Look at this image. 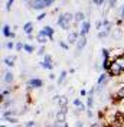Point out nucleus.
<instances>
[{
    "instance_id": "1",
    "label": "nucleus",
    "mask_w": 124,
    "mask_h": 127,
    "mask_svg": "<svg viewBox=\"0 0 124 127\" xmlns=\"http://www.w3.org/2000/svg\"><path fill=\"white\" fill-rule=\"evenodd\" d=\"M54 1L55 0H29L28 6L31 9H35V10H45L54 4Z\"/></svg>"
},
{
    "instance_id": "2",
    "label": "nucleus",
    "mask_w": 124,
    "mask_h": 127,
    "mask_svg": "<svg viewBox=\"0 0 124 127\" xmlns=\"http://www.w3.org/2000/svg\"><path fill=\"white\" fill-rule=\"evenodd\" d=\"M123 100H124V82H121V84L117 85L116 93L111 94V101L116 104V103H121Z\"/></svg>"
},
{
    "instance_id": "3",
    "label": "nucleus",
    "mask_w": 124,
    "mask_h": 127,
    "mask_svg": "<svg viewBox=\"0 0 124 127\" xmlns=\"http://www.w3.org/2000/svg\"><path fill=\"white\" fill-rule=\"evenodd\" d=\"M107 74H108L110 77L117 78V77H120V75L123 74V71H121V68H120L116 62H111V66H110V69L107 71Z\"/></svg>"
},
{
    "instance_id": "4",
    "label": "nucleus",
    "mask_w": 124,
    "mask_h": 127,
    "mask_svg": "<svg viewBox=\"0 0 124 127\" xmlns=\"http://www.w3.org/2000/svg\"><path fill=\"white\" fill-rule=\"evenodd\" d=\"M124 56V49L123 48H114V49H111L110 51V59L114 62L117 58H121Z\"/></svg>"
},
{
    "instance_id": "5",
    "label": "nucleus",
    "mask_w": 124,
    "mask_h": 127,
    "mask_svg": "<svg viewBox=\"0 0 124 127\" xmlns=\"http://www.w3.org/2000/svg\"><path fill=\"white\" fill-rule=\"evenodd\" d=\"M87 46V36H81L79 40L77 42V45H75V49H77V52H75V56H78L81 52H82V49Z\"/></svg>"
},
{
    "instance_id": "6",
    "label": "nucleus",
    "mask_w": 124,
    "mask_h": 127,
    "mask_svg": "<svg viewBox=\"0 0 124 127\" xmlns=\"http://www.w3.org/2000/svg\"><path fill=\"white\" fill-rule=\"evenodd\" d=\"M43 87V81L40 78H29L28 81V88L32 90V88H40Z\"/></svg>"
},
{
    "instance_id": "7",
    "label": "nucleus",
    "mask_w": 124,
    "mask_h": 127,
    "mask_svg": "<svg viewBox=\"0 0 124 127\" xmlns=\"http://www.w3.org/2000/svg\"><path fill=\"white\" fill-rule=\"evenodd\" d=\"M79 38H81L79 32H69V35H68V38H66V42H68L69 45H77V42L79 40Z\"/></svg>"
},
{
    "instance_id": "8",
    "label": "nucleus",
    "mask_w": 124,
    "mask_h": 127,
    "mask_svg": "<svg viewBox=\"0 0 124 127\" xmlns=\"http://www.w3.org/2000/svg\"><path fill=\"white\" fill-rule=\"evenodd\" d=\"M40 33L42 35H45L49 38V40H54V33H55V29L52 26H43L42 29H40Z\"/></svg>"
},
{
    "instance_id": "9",
    "label": "nucleus",
    "mask_w": 124,
    "mask_h": 127,
    "mask_svg": "<svg viewBox=\"0 0 124 127\" xmlns=\"http://www.w3.org/2000/svg\"><path fill=\"white\" fill-rule=\"evenodd\" d=\"M90 29H91V22H90V20L82 22V23H81V29H79V35H81V36H87L88 32H90Z\"/></svg>"
},
{
    "instance_id": "10",
    "label": "nucleus",
    "mask_w": 124,
    "mask_h": 127,
    "mask_svg": "<svg viewBox=\"0 0 124 127\" xmlns=\"http://www.w3.org/2000/svg\"><path fill=\"white\" fill-rule=\"evenodd\" d=\"M56 23L61 26L62 31H66V29H69L71 25H72V23H69V22H66V20H65V16H63V13H62V15H59V17H58V22H56Z\"/></svg>"
},
{
    "instance_id": "11",
    "label": "nucleus",
    "mask_w": 124,
    "mask_h": 127,
    "mask_svg": "<svg viewBox=\"0 0 124 127\" xmlns=\"http://www.w3.org/2000/svg\"><path fill=\"white\" fill-rule=\"evenodd\" d=\"M82 22H85V13L84 12H75L74 13V25L77 23H82Z\"/></svg>"
},
{
    "instance_id": "12",
    "label": "nucleus",
    "mask_w": 124,
    "mask_h": 127,
    "mask_svg": "<svg viewBox=\"0 0 124 127\" xmlns=\"http://www.w3.org/2000/svg\"><path fill=\"white\" fill-rule=\"evenodd\" d=\"M3 81H4L6 84H13V81H15V75H13L10 71H4L3 72Z\"/></svg>"
},
{
    "instance_id": "13",
    "label": "nucleus",
    "mask_w": 124,
    "mask_h": 127,
    "mask_svg": "<svg viewBox=\"0 0 124 127\" xmlns=\"http://www.w3.org/2000/svg\"><path fill=\"white\" fill-rule=\"evenodd\" d=\"M23 32L26 35H32L33 33V23L32 22H26L23 26Z\"/></svg>"
},
{
    "instance_id": "14",
    "label": "nucleus",
    "mask_w": 124,
    "mask_h": 127,
    "mask_svg": "<svg viewBox=\"0 0 124 127\" xmlns=\"http://www.w3.org/2000/svg\"><path fill=\"white\" fill-rule=\"evenodd\" d=\"M3 62L6 64L7 66H13L15 65V62H16V56L15 55H10V56H6L4 59H3Z\"/></svg>"
},
{
    "instance_id": "15",
    "label": "nucleus",
    "mask_w": 124,
    "mask_h": 127,
    "mask_svg": "<svg viewBox=\"0 0 124 127\" xmlns=\"http://www.w3.org/2000/svg\"><path fill=\"white\" fill-rule=\"evenodd\" d=\"M68 74H69L68 71H62L61 74H59V78H58V81H56V84H58L59 87H61L62 84H63V81L66 79V77H68Z\"/></svg>"
},
{
    "instance_id": "16",
    "label": "nucleus",
    "mask_w": 124,
    "mask_h": 127,
    "mask_svg": "<svg viewBox=\"0 0 124 127\" xmlns=\"http://www.w3.org/2000/svg\"><path fill=\"white\" fill-rule=\"evenodd\" d=\"M48 40H49V38H48V36H45V35H42V33L39 32L38 36H36V42H38V43H40V45H45Z\"/></svg>"
},
{
    "instance_id": "17",
    "label": "nucleus",
    "mask_w": 124,
    "mask_h": 127,
    "mask_svg": "<svg viewBox=\"0 0 124 127\" xmlns=\"http://www.w3.org/2000/svg\"><path fill=\"white\" fill-rule=\"evenodd\" d=\"M12 28L9 26V25H4L3 26V31H1V33H3V36H6V38H12V35H13V32L10 31Z\"/></svg>"
},
{
    "instance_id": "18",
    "label": "nucleus",
    "mask_w": 124,
    "mask_h": 127,
    "mask_svg": "<svg viewBox=\"0 0 124 127\" xmlns=\"http://www.w3.org/2000/svg\"><path fill=\"white\" fill-rule=\"evenodd\" d=\"M74 107H75V108H81L82 111H87V105H84L79 98H75V100H74Z\"/></svg>"
},
{
    "instance_id": "19",
    "label": "nucleus",
    "mask_w": 124,
    "mask_h": 127,
    "mask_svg": "<svg viewBox=\"0 0 124 127\" xmlns=\"http://www.w3.org/2000/svg\"><path fill=\"white\" fill-rule=\"evenodd\" d=\"M55 119H56V121H66V114L63 111L58 110V113L55 114Z\"/></svg>"
},
{
    "instance_id": "20",
    "label": "nucleus",
    "mask_w": 124,
    "mask_h": 127,
    "mask_svg": "<svg viewBox=\"0 0 124 127\" xmlns=\"http://www.w3.org/2000/svg\"><path fill=\"white\" fill-rule=\"evenodd\" d=\"M111 62H113V61H111L110 58H105V59H102V64H101V65H102V69H104V71H108L110 66H111Z\"/></svg>"
},
{
    "instance_id": "21",
    "label": "nucleus",
    "mask_w": 124,
    "mask_h": 127,
    "mask_svg": "<svg viewBox=\"0 0 124 127\" xmlns=\"http://www.w3.org/2000/svg\"><path fill=\"white\" fill-rule=\"evenodd\" d=\"M93 107H94V95H88L87 97V108L93 110Z\"/></svg>"
},
{
    "instance_id": "22",
    "label": "nucleus",
    "mask_w": 124,
    "mask_h": 127,
    "mask_svg": "<svg viewBox=\"0 0 124 127\" xmlns=\"http://www.w3.org/2000/svg\"><path fill=\"white\" fill-rule=\"evenodd\" d=\"M108 36H110V33L105 32L104 29L100 31V32H97V38H98V39H105V38H108Z\"/></svg>"
},
{
    "instance_id": "23",
    "label": "nucleus",
    "mask_w": 124,
    "mask_h": 127,
    "mask_svg": "<svg viewBox=\"0 0 124 127\" xmlns=\"http://www.w3.org/2000/svg\"><path fill=\"white\" fill-rule=\"evenodd\" d=\"M58 104H59V107H66V105H68V98H66L65 95H61V98H59Z\"/></svg>"
},
{
    "instance_id": "24",
    "label": "nucleus",
    "mask_w": 124,
    "mask_h": 127,
    "mask_svg": "<svg viewBox=\"0 0 124 127\" xmlns=\"http://www.w3.org/2000/svg\"><path fill=\"white\" fill-rule=\"evenodd\" d=\"M114 62H116L117 65H118V66L121 68V71L124 72V56H121V58H117V59L114 61Z\"/></svg>"
},
{
    "instance_id": "25",
    "label": "nucleus",
    "mask_w": 124,
    "mask_h": 127,
    "mask_svg": "<svg viewBox=\"0 0 124 127\" xmlns=\"http://www.w3.org/2000/svg\"><path fill=\"white\" fill-rule=\"evenodd\" d=\"M23 49H25V43H23V42H20V40H17V42H16L15 51H16V52H20V51H23Z\"/></svg>"
},
{
    "instance_id": "26",
    "label": "nucleus",
    "mask_w": 124,
    "mask_h": 127,
    "mask_svg": "<svg viewBox=\"0 0 124 127\" xmlns=\"http://www.w3.org/2000/svg\"><path fill=\"white\" fill-rule=\"evenodd\" d=\"M26 54H32L35 51V46L33 45H29V43H25V49H23Z\"/></svg>"
},
{
    "instance_id": "27",
    "label": "nucleus",
    "mask_w": 124,
    "mask_h": 127,
    "mask_svg": "<svg viewBox=\"0 0 124 127\" xmlns=\"http://www.w3.org/2000/svg\"><path fill=\"white\" fill-rule=\"evenodd\" d=\"M43 61H45L48 65L54 66V61H52V56H51V55H45V56H43Z\"/></svg>"
},
{
    "instance_id": "28",
    "label": "nucleus",
    "mask_w": 124,
    "mask_h": 127,
    "mask_svg": "<svg viewBox=\"0 0 124 127\" xmlns=\"http://www.w3.org/2000/svg\"><path fill=\"white\" fill-rule=\"evenodd\" d=\"M54 127H69L66 121H55L54 123Z\"/></svg>"
},
{
    "instance_id": "29",
    "label": "nucleus",
    "mask_w": 124,
    "mask_h": 127,
    "mask_svg": "<svg viewBox=\"0 0 124 127\" xmlns=\"http://www.w3.org/2000/svg\"><path fill=\"white\" fill-rule=\"evenodd\" d=\"M102 28H104V23H102V20H97V22H95V29H97V32L102 31Z\"/></svg>"
},
{
    "instance_id": "30",
    "label": "nucleus",
    "mask_w": 124,
    "mask_h": 127,
    "mask_svg": "<svg viewBox=\"0 0 124 127\" xmlns=\"http://www.w3.org/2000/svg\"><path fill=\"white\" fill-rule=\"evenodd\" d=\"M59 46H61L63 51H68V49H69V43H68V42H63V40H59Z\"/></svg>"
},
{
    "instance_id": "31",
    "label": "nucleus",
    "mask_w": 124,
    "mask_h": 127,
    "mask_svg": "<svg viewBox=\"0 0 124 127\" xmlns=\"http://www.w3.org/2000/svg\"><path fill=\"white\" fill-rule=\"evenodd\" d=\"M117 6V0H107V7L114 9Z\"/></svg>"
},
{
    "instance_id": "32",
    "label": "nucleus",
    "mask_w": 124,
    "mask_h": 127,
    "mask_svg": "<svg viewBox=\"0 0 124 127\" xmlns=\"http://www.w3.org/2000/svg\"><path fill=\"white\" fill-rule=\"evenodd\" d=\"M101 54H102V58H104V59H105V58H110V51L107 48H102V49H101Z\"/></svg>"
},
{
    "instance_id": "33",
    "label": "nucleus",
    "mask_w": 124,
    "mask_h": 127,
    "mask_svg": "<svg viewBox=\"0 0 124 127\" xmlns=\"http://www.w3.org/2000/svg\"><path fill=\"white\" fill-rule=\"evenodd\" d=\"M39 65H40L42 68H45V69H49V71H52V69H54V66H51V65H48V64L45 62V61H42V62L39 64Z\"/></svg>"
},
{
    "instance_id": "34",
    "label": "nucleus",
    "mask_w": 124,
    "mask_h": 127,
    "mask_svg": "<svg viewBox=\"0 0 124 127\" xmlns=\"http://www.w3.org/2000/svg\"><path fill=\"white\" fill-rule=\"evenodd\" d=\"M38 55L39 56H45L46 55V52H45V45H40V48H39V51H38Z\"/></svg>"
},
{
    "instance_id": "35",
    "label": "nucleus",
    "mask_w": 124,
    "mask_h": 127,
    "mask_svg": "<svg viewBox=\"0 0 124 127\" xmlns=\"http://www.w3.org/2000/svg\"><path fill=\"white\" fill-rule=\"evenodd\" d=\"M6 121L12 123V124H16V123H17V117H15V116H12V117H7V119H6Z\"/></svg>"
},
{
    "instance_id": "36",
    "label": "nucleus",
    "mask_w": 124,
    "mask_h": 127,
    "mask_svg": "<svg viewBox=\"0 0 124 127\" xmlns=\"http://www.w3.org/2000/svg\"><path fill=\"white\" fill-rule=\"evenodd\" d=\"M45 17H46V12H42V13H39V15L36 16V20H39V22H40V20H43Z\"/></svg>"
},
{
    "instance_id": "37",
    "label": "nucleus",
    "mask_w": 124,
    "mask_h": 127,
    "mask_svg": "<svg viewBox=\"0 0 124 127\" xmlns=\"http://www.w3.org/2000/svg\"><path fill=\"white\" fill-rule=\"evenodd\" d=\"M15 3V0H7V3H6V10L10 12V9H12V4Z\"/></svg>"
},
{
    "instance_id": "38",
    "label": "nucleus",
    "mask_w": 124,
    "mask_h": 127,
    "mask_svg": "<svg viewBox=\"0 0 124 127\" xmlns=\"http://www.w3.org/2000/svg\"><path fill=\"white\" fill-rule=\"evenodd\" d=\"M6 48H7V49H15L16 43L15 42H7V43H6Z\"/></svg>"
},
{
    "instance_id": "39",
    "label": "nucleus",
    "mask_w": 124,
    "mask_h": 127,
    "mask_svg": "<svg viewBox=\"0 0 124 127\" xmlns=\"http://www.w3.org/2000/svg\"><path fill=\"white\" fill-rule=\"evenodd\" d=\"M36 124H35V121L33 120H31V121H26L25 123V127H35Z\"/></svg>"
},
{
    "instance_id": "40",
    "label": "nucleus",
    "mask_w": 124,
    "mask_h": 127,
    "mask_svg": "<svg viewBox=\"0 0 124 127\" xmlns=\"http://www.w3.org/2000/svg\"><path fill=\"white\" fill-rule=\"evenodd\" d=\"M87 117H88V119H93V116H94V113H93V110H90V108H87Z\"/></svg>"
},
{
    "instance_id": "41",
    "label": "nucleus",
    "mask_w": 124,
    "mask_h": 127,
    "mask_svg": "<svg viewBox=\"0 0 124 127\" xmlns=\"http://www.w3.org/2000/svg\"><path fill=\"white\" fill-rule=\"evenodd\" d=\"M79 95H81V97H85V95H88V93H87L85 88H82V90L79 91Z\"/></svg>"
},
{
    "instance_id": "42",
    "label": "nucleus",
    "mask_w": 124,
    "mask_h": 127,
    "mask_svg": "<svg viewBox=\"0 0 124 127\" xmlns=\"http://www.w3.org/2000/svg\"><path fill=\"white\" fill-rule=\"evenodd\" d=\"M75 127H84V121H81V120H78L77 123H75Z\"/></svg>"
},
{
    "instance_id": "43",
    "label": "nucleus",
    "mask_w": 124,
    "mask_h": 127,
    "mask_svg": "<svg viewBox=\"0 0 124 127\" xmlns=\"http://www.w3.org/2000/svg\"><path fill=\"white\" fill-rule=\"evenodd\" d=\"M59 110H61V111H63L65 114H68V105H66V107H59Z\"/></svg>"
},
{
    "instance_id": "44",
    "label": "nucleus",
    "mask_w": 124,
    "mask_h": 127,
    "mask_svg": "<svg viewBox=\"0 0 124 127\" xmlns=\"http://www.w3.org/2000/svg\"><path fill=\"white\" fill-rule=\"evenodd\" d=\"M120 15H121V19L124 20V4L121 6V9H120Z\"/></svg>"
},
{
    "instance_id": "45",
    "label": "nucleus",
    "mask_w": 124,
    "mask_h": 127,
    "mask_svg": "<svg viewBox=\"0 0 124 127\" xmlns=\"http://www.w3.org/2000/svg\"><path fill=\"white\" fill-rule=\"evenodd\" d=\"M120 111H121V113H124V100L120 103Z\"/></svg>"
},
{
    "instance_id": "46",
    "label": "nucleus",
    "mask_w": 124,
    "mask_h": 127,
    "mask_svg": "<svg viewBox=\"0 0 124 127\" xmlns=\"http://www.w3.org/2000/svg\"><path fill=\"white\" fill-rule=\"evenodd\" d=\"M56 78V75H55L54 72H51V74H49V79H55Z\"/></svg>"
},
{
    "instance_id": "47",
    "label": "nucleus",
    "mask_w": 124,
    "mask_h": 127,
    "mask_svg": "<svg viewBox=\"0 0 124 127\" xmlns=\"http://www.w3.org/2000/svg\"><path fill=\"white\" fill-rule=\"evenodd\" d=\"M117 25H123V19H117Z\"/></svg>"
},
{
    "instance_id": "48",
    "label": "nucleus",
    "mask_w": 124,
    "mask_h": 127,
    "mask_svg": "<svg viewBox=\"0 0 124 127\" xmlns=\"http://www.w3.org/2000/svg\"><path fill=\"white\" fill-rule=\"evenodd\" d=\"M104 3H105V0H100V1H98V6H102Z\"/></svg>"
},
{
    "instance_id": "49",
    "label": "nucleus",
    "mask_w": 124,
    "mask_h": 127,
    "mask_svg": "<svg viewBox=\"0 0 124 127\" xmlns=\"http://www.w3.org/2000/svg\"><path fill=\"white\" fill-rule=\"evenodd\" d=\"M33 38H35V36H33V33H32V35H28V39H29V40H32Z\"/></svg>"
},
{
    "instance_id": "50",
    "label": "nucleus",
    "mask_w": 124,
    "mask_h": 127,
    "mask_svg": "<svg viewBox=\"0 0 124 127\" xmlns=\"http://www.w3.org/2000/svg\"><path fill=\"white\" fill-rule=\"evenodd\" d=\"M45 127H54V124H46Z\"/></svg>"
},
{
    "instance_id": "51",
    "label": "nucleus",
    "mask_w": 124,
    "mask_h": 127,
    "mask_svg": "<svg viewBox=\"0 0 124 127\" xmlns=\"http://www.w3.org/2000/svg\"><path fill=\"white\" fill-rule=\"evenodd\" d=\"M0 127H6V126H4V124H1V126H0Z\"/></svg>"
},
{
    "instance_id": "52",
    "label": "nucleus",
    "mask_w": 124,
    "mask_h": 127,
    "mask_svg": "<svg viewBox=\"0 0 124 127\" xmlns=\"http://www.w3.org/2000/svg\"><path fill=\"white\" fill-rule=\"evenodd\" d=\"M13 127H19V126H13Z\"/></svg>"
},
{
    "instance_id": "53",
    "label": "nucleus",
    "mask_w": 124,
    "mask_h": 127,
    "mask_svg": "<svg viewBox=\"0 0 124 127\" xmlns=\"http://www.w3.org/2000/svg\"><path fill=\"white\" fill-rule=\"evenodd\" d=\"M35 127H39V126H35Z\"/></svg>"
},
{
    "instance_id": "54",
    "label": "nucleus",
    "mask_w": 124,
    "mask_h": 127,
    "mask_svg": "<svg viewBox=\"0 0 124 127\" xmlns=\"http://www.w3.org/2000/svg\"><path fill=\"white\" fill-rule=\"evenodd\" d=\"M26 1H29V0H26Z\"/></svg>"
}]
</instances>
